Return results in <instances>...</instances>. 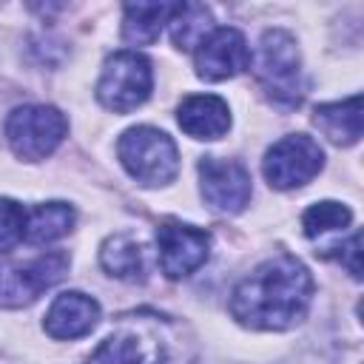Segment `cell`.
<instances>
[{
	"mask_svg": "<svg viewBox=\"0 0 364 364\" xmlns=\"http://www.w3.org/2000/svg\"><path fill=\"white\" fill-rule=\"evenodd\" d=\"M310 296L313 279L307 267L293 256H276L236 284L230 313L253 330H287L304 318Z\"/></svg>",
	"mask_w": 364,
	"mask_h": 364,
	"instance_id": "1",
	"label": "cell"
},
{
	"mask_svg": "<svg viewBox=\"0 0 364 364\" xmlns=\"http://www.w3.org/2000/svg\"><path fill=\"white\" fill-rule=\"evenodd\" d=\"M256 77L267 97L282 108H296L304 97V74L296 40L284 28H270L262 34Z\"/></svg>",
	"mask_w": 364,
	"mask_h": 364,
	"instance_id": "2",
	"label": "cell"
},
{
	"mask_svg": "<svg viewBox=\"0 0 364 364\" xmlns=\"http://www.w3.org/2000/svg\"><path fill=\"white\" fill-rule=\"evenodd\" d=\"M117 154L125 171L139 185H148V188L168 185L179 173V151L173 139L165 131L151 125L128 128L117 142Z\"/></svg>",
	"mask_w": 364,
	"mask_h": 364,
	"instance_id": "3",
	"label": "cell"
},
{
	"mask_svg": "<svg viewBox=\"0 0 364 364\" xmlns=\"http://www.w3.org/2000/svg\"><path fill=\"white\" fill-rule=\"evenodd\" d=\"M151 85H154L151 63L136 51H117L102 65L97 97L108 111L128 114L148 100Z\"/></svg>",
	"mask_w": 364,
	"mask_h": 364,
	"instance_id": "4",
	"label": "cell"
},
{
	"mask_svg": "<svg viewBox=\"0 0 364 364\" xmlns=\"http://www.w3.org/2000/svg\"><path fill=\"white\" fill-rule=\"evenodd\" d=\"M65 117L54 105H20L6 119V139L14 156L46 159L65 136Z\"/></svg>",
	"mask_w": 364,
	"mask_h": 364,
	"instance_id": "5",
	"label": "cell"
},
{
	"mask_svg": "<svg viewBox=\"0 0 364 364\" xmlns=\"http://www.w3.org/2000/svg\"><path fill=\"white\" fill-rule=\"evenodd\" d=\"M68 270V256L63 250L43 253L31 262L0 264V307L31 304L43 290L57 284Z\"/></svg>",
	"mask_w": 364,
	"mask_h": 364,
	"instance_id": "6",
	"label": "cell"
},
{
	"mask_svg": "<svg viewBox=\"0 0 364 364\" xmlns=\"http://www.w3.org/2000/svg\"><path fill=\"white\" fill-rule=\"evenodd\" d=\"M324 165V151L307 134H290L264 154V176L270 188L290 191L307 185Z\"/></svg>",
	"mask_w": 364,
	"mask_h": 364,
	"instance_id": "7",
	"label": "cell"
},
{
	"mask_svg": "<svg viewBox=\"0 0 364 364\" xmlns=\"http://www.w3.org/2000/svg\"><path fill=\"white\" fill-rule=\"evenodd\" d=\"M156 247H159V267L168 279H185L208 262L210 253V233L179 219H165L156 228Z\"/></svg>",
	"mask_w": 364,
	"mask_h": 364,
	"instance_id": "8",
	"label": "cell"
},
{
	"mask_svg": "<svg viewBox=\"0 0 364 364\" xmlns=\"http://www.w3.org/2000/svg\"><path fill=\"white\" fill-rule=\"evenodd\" d=\"M199 182L205 202L222 213H239L250 202V173L236 159L202 156Z\"/></svg>",
	"mask_w": 364,
	"mask_h": 364,
	"instance_id": "9",
	"label": "cell"
},
{
	"mask_svg": "<svg viewBox=\"0 0 364 364\" xmlns=\"http://www.w3.org/2000/svg\"><path fill=\"white\" fill-rule=\"evenodd\" d=\"M250 65V48L239 28H213L196 46V74L205 80H228Z\"/></svg>",
	"mask_w": 364,
	"mask_h": 364,
	"instance_id": "10",
	"label": "cell"
},
{
	"mask_svg": "<svg viewBox=\"0 0 364 364\" xmlns=\"http://www.w3.org/2000/svg\"><path fill=\"white\" fill-rule=\"evenodd\" d=\"M100 321V304L85 293H63L46 313V333L51 338H80Z\"/></svg>",
	"mask_w": 364,
	"mask_h": 364,
	"instance_id": "11",
	"label": "cell"
},
{
	"mask_svg": "<svg viewBox=\"0 0 364 364\" xmlns=\"http://www.w3.org/2000/svg\"><path fill=\"white\" fill-rule=\"evenodd\" d=\"M179 128L193 139H219L230 128V111L222 97L191 94L179 102Z\"/></svg>",
	"mask_w": 364,
	"mask_h": 364,
	"instance_id": "12",
	"label": "cell"
},
{
	"mask_svg": "<svg viewBox=\"0 0 364 364\" xmlns=\"http://www.w3.org/2000/svg\"><path fill=\"white\" fill-rule=\"evenodd\" d=\"M165 347L156 338H145L134 330H119L108 336L91 355L88 364H162Z\"/></svg>",
	"mask_w": 364,
	"mask_h": 364,
	"instance_id": "13",
	"label": "cell"
},
{
	"mask_svg": "<svg viewBox=\"0 0 364 364\" xmlns=\"http://www.w3.org/2000/svg\"><path fill=\"white\" fill-rule=\"evenodd\" d=\"M313 122L336 145H355L361 136V97L353 94L350 100L318 105Z\"/></svg>",
	"mask_w": 364,
	"mask_h": 364,
	"instance_id": "14",
	"label": "cell"
},
{
	"mask_svg": "<svg viewBox=\"0 0 364 364\" xmlns=\"http://www.w3.org/2000/svg\"><path fill=\"white\" fill-rule=\"evenodd\" d=\"M168 3H128L125 6V20H122V37L134 46H151L156 43L162 26L171 17Z\"/></svg>",
	"mask_w": 364,
	"mask_h": 364,
	"instance_id": "15",
	"label": "cell"
},
{
	"mask_svg": "<svg viewBox=\"0 0 364 364\" xmlns=\"http://www.w3.org/2000/svg\"><path fill=\"white\" fill-rule=\"evenodd\" d=\"M74 225V210L65 202H43L31 213H26V242L46 245L65 236Z\"/></svg>",
	"mask_w": 364,
	"mask_h": 364,
	"instance_id": "16",
	"label": "cell"
},
{
	"mask_svg": "<svg viewBox=\"0 0 364 364\" xmlns=\"http://www.w3.org/2000/svg\"><path fill=\"white\" fill-rule=\"evenodd\" d=\"M142 256H145L142 245L128 233L108 236L102 242V247H100L102 267L117 279H139L145 273V259Z\"/></svg>",
	"mask_w": 364,
	"mask_h": 364,
	"instance_id": "17",
	"label": "cell"
},
{
	"mask_svg": "<svg viewBox=\"0 0 364 364\" xmlns=\"http://www.w3.org/2000/svg\"><path fill=\"white\" fill-rule=\"evenodd\" d=\"M171 40L173 46L179 48H196L210 31V11L199 3H182V6H173L171 9Z\"/></svg>",
	"mask_w": 364,
	"mask_h": 364,
	"instance_id": "18",
	"label": "cell"
},
{
	"mask_svg": "<svg viewBox=\"0 0 364 364\" xmlns=\"http://www.w3.org/2000/svg\"><path fill=\"white\" fill-rule=\"evenodd\" d=\"M350 222H353V213L341 202H316L301 216V228H304L307 239H321L327 233L344 230Z\"/></svg>",
	"mask_w": 364,
	"mask_h": 364,
	"instance_id": "19",
	"label": "cell"
},
{
	"mask_svg": "<svg viewBox=\"0 0 364 364\" xmlns=\"http://www.w3.org/2000/svg\"><path fill=\"white\" fill-rule=\"evenodd\" d=\"M26 236V210L14 199H0V253L11 250Z\"/></svg>",
	"mask_w": 364,
	"mask_h": 364,
	"instance_id": "20",
	"label": "cell"
},
{
	"mask_svg": "<svg viewBox=\"0 0 364 364\" xmlns=\"http://www.w3.org/2000/svg\"><path fill=\"white\" fill-rule=\"evenodd\" d=\"M358 245H361V236L358 233H353L344 245H336L333 250H338V259L347 264V270H350V276L353 279H361V262H358Z\"/></svg>",
	"mask_w": 364,
	"mask_h": 364,
	"instance_id": "21",
	"label": "cell"
}]
</instances>
